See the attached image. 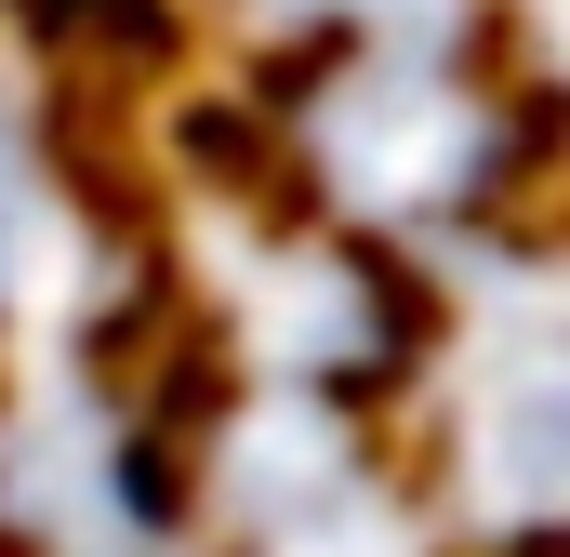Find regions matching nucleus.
Listing matches in <instances>:
<instances>
[{
    "instance_id": "nucleus-1",
    "label": "nucleus",
    "mask_w": 570,
    "mask_h": 557,
    "mask_svg": "<svg viewBox=\"0 0 570 557\" xmlns=\"http://www.w3.org/2000/svg\"><path fill=\"white\" fill-rule=\"evenodd\" d=\"M438 399H451V491L491 531L570 545V278L491 292Z\"/></svg>"
},
{
    "instance_id": "nucleus-2",
    "label": "nucleus",
    "mask_w": 570,
    "mask_h": 557,
    "mask_svg": "<svg viewBox=\"0 0 570 557\" xmlns=\"http://www.w3.org/2000/svg\"><path fill=\"white\" fill-rule=\"evenodd\" d=\"M40 226H53V146H40V107L0 80V345H13V305L40 266Z\"/></svg>"
},
{
    "instance_id": "nucleus-3",
    "label": "nucleus",
    "mask_w": 570,
    "mask_h": 557,
    "mask_svg": "<svg viewBox=\"0 0 570 557\" xmlns=\"http://www.w3.org/2000/svg\"><path fill=\"white\" fill-rule=\"evenodd\" d=\"M266 27L318 40V53H358V40H464V0H253Z\"/></svg>"
}]
</instances>
